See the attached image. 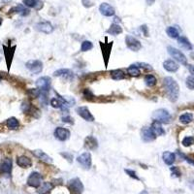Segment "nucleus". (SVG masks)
Instances as JSON below:
<instances>
[{
	"instance_id": "obj_34",
	"label": "nucleus",
	"mask_w": 194,
	"mask_h": 194,
	"mask_svg": "<svg viewBox=\"0 0 194 194\" xmlns=\"http://www.w3.org/2000/svg\"><path fill=\"white\" fill-rule=\"evenodd\" d=\"M181 144L184 147H190L194 144V138L192 136H187L185 137L184 140L181 141Z\"/></svg>"
},
{
	"instance_id": "obj_32",
	"label": "nucleus",
	"mask_w": 194,
	"mask_h": 194,
	"mask_svg": "<svg viewBox=\"0 0 194 194\" xmlns=\"http://www.w3.org/2000/svg\"><path fill=\"white\" fill-rule=\"evenodd\" d=\"M145 84L147 85L149 88H152V87H155V85L156 84V82H157V80L156 78L153 76V75H147L145 77Z\"/></svg>"
},
{
	"instance_id": "obj_39",
	"label": "nucleus",
	"mask_w": 194,
	"mask_h": 194,
	"mask_svg": "<svg viewBox=\"0 0 194 194\" xmlns=\"http://www.w3.org/2000/svg\"><path fill=\"white\" fill-rule=\"evenodd\" d=\"M30 109H31V105H30L29 102L25 101L21 104V111L24 113H28L30 111Z\"/></svg>"
},
{
	"instance_id": "obj_26",
	"label": "nucleus",
	"mask_w": 194,
	"mask_h": 194,
	"mask_svg": "<svg viewBox=\"0 0 194 194\" xmlns=\"http://www.w3.org/2000/svg\"><path fill=\"white\" fill-rule=\"evenodd\" d=\"M53 187H54V185L50 184V182H43L39 187L38 193L39 194H47L53 189Z\"/></svg>"
},
{
	"instance_id": "obj_14",
	"label": "nucleus",
	"mask_w": 194,
	"mask_h": 194,
	"mask_svg": "<svg viewBox=\"0 0 194 194\" xmlns=\"http://www.w3.org/2000/svg\"><path fill=\"white\" fill-rule=\"evenodd\" d=\"M99 11L105 17H113L116 14V11L114 9V7L108 3H102L99 6Z\"/></svg>"
},
{
	"instance_id": "obj_17",
	"label": "nucleus",
	"mask_w": 194,
	"mask_h": 194,
	"mask_svg": "<svg viewBox=\"0 0 194 194\" xmlns=\"http://www.w3.org/2000/svg\"><path fill=\"white\" fill-rule=\"evenodd\" d=\"M163 67L165 70H167L168 72H176L179 69V65L176 61L172 59H167L163 62Z\"/></svg>"
},
{
	"instance_id": "obj_46",
	"label": "nucleus",
	"mask_w": 194,
	"mask_h": 194,
	"mask_svg": "<svg viewBox=\"0 0 194 194\" xmlns=\"http://www.w3.org/2000/svg\"><path fill=\"white\" fill-rule=\"evenodd\" d=\"M180 155L182 156V157H184L185 159V160L188 162V163H189V164H192L193 165V166H194V159L193 158H190V157H186L185 155H181V153H180Z\"/></svg>"
},
{
	"instance_id": "obj_6",
	"label": "nucleus",
	"mask_w": 194,
	"mask_h": 194,
	"mask_svg": "<svg viewBox=\"0 0 194 194\" xmlns=\"http://www.w3.org/2000/svg\"><path fill=\"white\" fill-rule=\"evenodd\" d=\"M27 185L31 187H40L42 185V176L38 172H33L30 174V176L27 179Z\"/></svg>"
},
{
	"instance_id": "obj_28",
	"label": "nucleus",
	"mask_w": 194,
	"mask_h": 194,
	"mask_svg": "<svg viewBox=\"0 0 194 194\" xmlns=\"http://www.w3.org/2000/svg\"><path fill=\"white\" fill-rule=\"evenodd\" d=\"M121 32H122V28L118 24H113L110 26L109 29L107 30L108 34H111V35H114V36H117V35H118V34H121Z\"/></svg>"
},
{
	"instance_id": "obj_47",
	"label": "nucleus",
	"mask_w": 194,
	"mask_h": 194,
	"mask_svg": "<svg viewBox=\"0 0 194 194\" xmlns=\"http://www.w3.org/2000/svg\"><path fill=\"white\" fill-rule=\"evenodd\" d=\"M141 29L144 31V34H145V36H149V34H147V25H143L141 26Z\"/></svg>"
},
{
	"instance_id": "obj_37",
	"label": "nucleus",
	"mask_w": 194,
	"mask_h": 194,
	"mask_svg": "<svg viewBox=\"0 0 194 194\" xmlns=\"http://www.w3.org/2000/svg\"><path fill=\"white\" fill-rule=\"evenodd\" d=\"M185 84L189 89H194V77L189 76L185 80Z\"/></svg>"
},
{
	"instance_id": "obj_8",
	"label": "nucleus",
	"mask_w": 194,
	"mask_h": 194,
	"mask_svg": "<svg viewBox=\"0 0 194 194\" xmlns=\"http://www.w3.org/2000/svg\"><path fill=\"white\" fill-rule=\"evenodd\" d=\"M76 112L80 117L84 119V121H94V117L91 115V113H90V111L88 107H85V106L79 107V108H77Z\"/></svg>"
},
{
	"instance_id": "obj_12",
	"label": "nucleus",
	"mask_w": 194,
	"mask_h": 194,
	"mask_svg": "<svg viewBox=\"0 0 194 194\" xmlns=\"http://www.w3.org/2000/svg\"><path fill=\"white\" fill-rule=\"evenodd\" d=\"M141 135L144 142H151L156 138V136L153 133L151 127H144L141 131Z\"/></svg>"
},
{
	"instance_id": "obj_30",
	"label": "nucleus",
	"mask_w": 194,
	"mask_h": 194,
	"mask_svg": "<svg viewBox=\"0 0 194 194\" xmlns=\"http://www.w3.org/2000/svg\"><path fill=\"white\" fill-rule=\"evenodd\" d=\"M193 121V115L190 113H185L180 117V121L184 124H188Z\"/></svg>"
},
{
	"instance_id": "obj_29",
	"label": "nucleus",
	"mask_w": 194,
	"mask_h": 194,
	"mask_svg": "<svg viewBox=\"0 0 194 194\" xmlns=\"http://www.w3.org/2000/svg\"><path fill=\"white\" fill-rule=\"evenodd\" d=\"M127 73L132 77H138V76H140L141 71L139 69V67L136 64H132L127 68Z\"/></svg>"
},
{
	"instance_id": "obj_42",
	"label": "nucleus",
	"mask_w": 194,
	"mask_h": 194,
	"mask_svg": "<svg viewBox=\"0 0 194 194\" xmlns=\"http://www.w3.org/2000/svg\"><path fill=\"white\" fill-rule=\"evenodd\" d=\"M171 171H172V176L173 177H176V178H179V177H181V171L179 170L178 167H172L171 168Z\"/></svg>"
},
{
	"instance_id": "obj_35",
	"label": "nucleus",
	"mask_w": 194,
	"mask_h": 194,
	"mask_svg": "<svg viewBox=\"0 0 194 194\" xmlns=\"http://www.w3.org/2000/svg\"><path fill=\"white\" fill-rule=\"evenodd\" d=\"M93 48V45L90 41H84L81 46V50L82 52H88Z\"/></svg>"
},
{
	"instance_id": "obj_3",
	"label": "nucleus",
	"mask_w": 194,
	"mask_h": 194,
	"mask_svg": "<svg viewBox=\"0 0 194 194\" xmlns=\"http://www.w3.org/2000/svg\"><path fill=\"white\" fill-rule=\"evenodd\" d=\"M167 50H168V53L169 54L172 56V58L177 60L178 62H180L181 64H184L185 65L187 63V58H186V56L182 54L181 50H179L178 49H176L174 47H171V46H169V47L167 48Z\"/></svg>"
},
{
	"instance_id": "obj_48",
	"label": "nucleus",
	"mask_w": 194,
	"mask_h": 194,
	"mask_svg": "<svg viewBox=\"0 0 194 194\" xmlns=\"http://www.w3.org/2000/svg\"><path fill=\"white\" fill-rule=\"evenodd\" d=\"M187 67H188V70H189L190 74L194 77V65H191V64H190V65H188Z\"/></svg>"
},
{
	"instance_id": "obj_7",
	"label": "nucleus",
	"mask_w": 194,
	"mask_h": 194,
	"mask_svg": "<svg viewBox=\"0 0 194 194\" xmlns=\"http://www.w3.org/2000/svg\"><path fill=\"white\" fill-rule=\"evenodd\" d=\"M37 88L43 92H49L50 88V78L49 77H41L36 81Z\"/></svg>"
},
{
	"instance_id": "obj_16",
	"label": "nucleus",
	"mask_w": 194,
	"mask_h": 194,
	"mask_svg": "<svg viewBox=\"0 0 194 194\" xmlns=\"http://www.w3.org/2000/svg\"><path fill=\"white\" fill-rule=\"evenodd\" d=\"M84 147L90 151H94L98 147V142L93 136H88L84 139Z\"/></svg>"
},
{
	"instance_id": "obj_31",
	"label": "nucleus",
	"mask_w": 194,
	"mask_h": 194,
	"mask_svg": "<svg viewBox=\"0 0 194 194\" xmlns=\"http://www.w3.org/2000/svg\"><path fill=\"white\" fill-rule=\"evenodd\" d=\"M166 33H167V35H168L170 38H173V39L179 38V35H180L179 30L177 29L176 27H174V26H169V27H167Z\"/></svg>"
},
{
	"instance_id": "obj_19",
	"label": "nucleus",
	"mask_w": 194,
	"mask_h": 194,
	"mask_svg": "<svg viewBox=\"0 0 194 194\" xmlns=\"http://www.w3.org/2000/svg\"><path fill=\"white\" fill-rule=\"evenodd\" d=\"M17 164H18L19 166L21 167V168H29L32 165V162H31V159L29 157L21 155L17 159Z\"/></svg>"
},
{
	"instance_id": "obj_11",
	"label": "nucleus",
	"mask_w": 194,
	"mask_h": 194,
	"mask_svg": "<svg viewBox=\"0 0 194 194\" xmlns=\"http://www.w3.org/2000/svg\"><path fill=\"white\" fill-rule=\"evenodd\" d=\"M54 76L55 77H60L62 79L66 80V81H71V80L74 79V73L70 70V69H59V70H56L54 73Z\"/></svg>"
},
{
	"instance_id": "obj_10",
	"label": "nucleus",
	"mask_w": 194,
	"mask_h": 194,
	"mask_svg": "<svg viewBox=\"0 0 194 194\" xmlns=\"http://www.w3.org/2000/svg\"><path fill=\"white\" fill-rule=\"evenodd\" d=\"M77 161L82 165L84 169H89L91 166V155L89 152H84L81 155L78 156Z\"/></svg>"
},
{
	"instance_id": "obj_9",
	"label": "nucleus",
	"mask_w": 194,
	"mask_h": 194,
	"mask_svg": "<svg viewBox=\"0 0 194 194\" xmlns=\"http://www.w3.org/2000/svg\"><path fill=\"white\" fill-rule=\"evenodd\" d=\"M54 137L58 140L64 142V141L69 139L70 131L68 129H66V128H63V127H58V128H55L54 132Z\"/></svg>"
},
{
	"instance_id": "obj_40",
	"label": "nucleus",
	"mask_w": 194,
	"mask_h": 194,
	"mask_svg": "<svg viewBox=\"0 0 194 194\" xmlns=\"http://www.w3.org/2000/svg\"><path fill=\"white\" fill-rule=\"evenodd\" d=\"M84 96L85 97V99H88V100L93 99V97H94L93 93L91 92L90 89H88V88H85L84 90Z\"/></svg>"
},
{
	"instance_id": "obj_51",
	"label": "nucleus",
	"mask_w": 194,
	"mask_h": 194,
	"mask_svg": "<svg viewBox=\"0 0 194 194\" xmlns=\"http://www.w3.org/2000/svg\"><path fill=\"white\" fill-rule=\"evenodd\" d=\"M1 24H2V21H1V20H0V25H1Z\"/></svg>"
},
{
	"instance_id": "obj_13",
	"label": "nucleus",
	"mask_w": 194,
	"mask_h": 194,
	"mask_svg": "<svg viewBox=\"0 0 194 194\" xmlns=\"http://www.w3.org/2000/svg\"><path fill=\"white\" fill-rule=\"evenodd\" d=\"M35 28L40 31V32H43L46 34H50L52 33L54 30V27L53 25L50 24L48 21H41V22H38V24L35 25Z\"/></svg>"
},
{
	"instance_id": "obj_52",
	"label": "nucleus",
	"mask_w": 194,
	"mask_h": 194,
	"mask_svg": "<svg viewBox=\"0 0 194 194\" xmlns=\"http://www.w3.org/2000/svg\"><path fill=\"white\" fill-rule=\"evenodd\" d=\"M0 168H1V165H0Z\"/></svg>"
},
{
	"instance_id": "obj_45",
	"label": "nucleus",
	"mask_w": 194,
	"mask_h": 194,
	"mask_svg": "<svg viewBox=\"0 0 194 194\" xmlns=\"http://www.w3.org/2000/svg\"><path fill=\"white\" fill-rule=\"evenodd\" d=\"M62 121L63 122H66V123H70V124H72V123H74V119L71 118V117H63L62 118Z\"/></svg>"
},
{
	"instance_id": "obj_2",
	"label": "nucleus",
	"mask_w": 194,
	"mask_h": 194,
	"mask_svg": "<svg viewBox=\"0 0 194 194\" xmlns=\"http://www.w3.org/2000/svg\"><path fill=\"white\" fill-rule=\"evenodd\" d=\"M152 118L155 121H157L159 123H165L167 124L171 121V117L170 113L165 110V109H158L155 111V113L152 114Z\"/></svg>"
},
{
	"instance_id": "obj_4",
	"label": "nucleus",
	"mask_w": 194,
	"mask_h": 194,
	"mask_svg": "<svg viewBox=\"0 0 194 194\" xmlns=\"http://www.w3.org/2000/svg\"><path fill=\"white\" fill-rule=\"evenodd\" d=\"M25 66L27 69L33 74H39L43 70V63L37 59H31L29 61H27Z\"/></svg>"
},
{
	"instance_id": "obj_41",
	"label": "nucleus",
	"mask_w": 194,
	"mask_h": 194,
	"mask_svg": "<svg viewBox=\"0 0 194 194\" xmlns=\"http://www.w3.org/2000/svg\"><path fill=\"white\" fill-rule=\"evenodd\" d=\"M125 171V173H126L127 175H129L131 178H133V179H135V180H140L139 179V177L137 176V174H136V172H134V171H132V170H129V169H125L124 170Z\"/></svg>"
},
{
	"instance_id": "obj_15",
	"label": "nucleus",
	"mask_w": 194,
	"mask_h": 194,
	"mask_svg": "<svg viewBox=\"0 0 194 194\" xmlns=\"http://www.w3.org/2000/svg\"><path fill=\"white\" fill-rule=\"evenodd\" d=\"M69 186L70 188L73 190V191H75L76 193H82L84 191V185L82 184V181H80L79 179H73L69 181Z\"/></svg>"
},
{
	"instance_id": "obj_24",
	"label": "nucleus",
	"mask_w": 194,
	"mask_h": 194,
	"mask_svg": "<svg viewBox=\"0 0 194 194\" xmlns=\"http://www.w3.org/2000/svg\"><path fill=\"white\" fill-rule=\"evenodd\" d=\"M178 43H179L180 47L182 48V49H185L186 50H192V46H191L190 42L188 41V40L185 37H179L178 38Z\"/></svg>"
},
{
	"instance_id": "obj_50",
	"label": "nucleus",
	"mask_w": 194,
	"mask_h": 194,
	"mask_svg": "<svg viewBox=\"0 0 194 194\" xmlns=\"http://www.w3.org/2000/svg\"><path fill=\"white\" fill-rule=\"evenodd\" d=\"M140 194H149V193H147V190H143Z\"/></svg>"
},
{
	"instance_id": "obj_21",
	"label": "nucleus",
	"mask_w": 194,
	"mask_h": 194,
	"mask_svg": "<svg viewBox=\"0 0 194 194\" xmlns=\"http://www.w3.org/2000/svg\"><path fill=\"white\" fill-rule=\"evenodd\" d=\"M151 127L153 131V133L155 134V136H162L165 134V131L161 126V123H159L157 121H153Z\"/></svg>"
},
{
	"instance_id": "obj_36",
	"label": "nucleus",
	"mask_w": 194,
	"mask_h": 194,
	"mask_svg": "<svg viewBox=\"0 0 194 194\" xmlns=\"http://www.w3.org/2000/svg\"><path fill=\"white\" fill-rule=\"evenodd\" d=\"M27 94L30 97H33V98H36V97H39L40 95V89L39 88H31L27 90Z\"/></svg>"
},
{
	"instance_id": "obj_38",
	"label": "nucleus",
	"mask_w": 194,
	"mask_h": 194,
	"mask_svg": "<svg viewBox=\"0 0 194 194\" xmlns=\"http://www.w3.org/2000/svg\"><path fill=\"white\" fill-rule=\"evenodd\" d=\"M24 5L26 7L35 8L38 1H37V0H24Z\"/></svg>"
},
{
	"instance_id": "obj_33",
	"label": "nucleus",
	"mask_w": 194,
	"mask_h": 194,
	"mask_svg": "<svg viewBox=\"0 0 194 194\" xmlns=\"http://www.w3.org/2000/svg\"><path fill=\"white\" fill-rule=\"evenodd\" d=\"M6 123H7L8 128H10V129H17V128L19 127V125H20L19 121L16 118H8Z\"/></svg>"
},
{
	"instance_id": "obj_27",
	"label": "nucleus",
	"mask_w": 194,
	"mask_h": 194,
	"mask_svg": "<svg viewBox=\"0 0 194 194\" xmlns=\"http://www.w3.org/2000/svg\"><path fill=\"white\" fill-rule=\"evenodd\" d=\"M111 49H112V43L111 44H104L103 46H102V54H103L104 58H105V65L106 66L108 64V58H109V55H110V53H111Z\"/></svg>"
},
{
	"instance_id": "obj_23",
	"label": "nucleus",
	"mask_w": 194,
	"mask_h": 194,
	"mask_svg": "<svg viewBox=\"0 0 194 194\" xmlns=\"http://www.w3.org/2000/svg\"><path fill=\"white\" fill-rule=\"evenodd\" d=\"M111 74V77L113 80H115V81H121V80L125 79V74L122 70L121 69H116V70H112L110 72Z\"/></svg>"
},
{
	"instance_id": "obj_18",
	"label": "nucleus",
	"mask_w": 194,
	"mask_h": 194,
	"mask_svg": "<svg viewBox=\"0 0 194 194\" xmlns=\"http://www.w3.org/2000/svg\"><path fill=\"white\" fill-rule=\"evenodd\" d=\"M33 155L37 156L40 160H42L46 163H53V158L49 156L47 153H45L43 151L41 150H35V151H33Z\"/></svg>"
},
{
	"instance_id": "obj_20",
	"label": "nucleus",
	"mask_w": 194,
	"mask_h": 194,
	"mask_svg": "<svg viewBox=\"0 0 194 194\" xmlns=\"http://www.w3.org/2000/svg\"><path fill=\"white\" fill-rule=\"evenodd\" d=\"M162 158H163V161L167 165H172L176 160V155L175 153L171 151H165L162 155Z\"/></svg>"
},
{
	"instance_id": "obj_5",
	"label": "nucleus",
	"mask_w": 194,
	"mask_h": 194,
	"mask_svg": "<svg viewBox=\"0 0 194 194\" xmlns=\"http://www.w3.org/2000/svg\"><path fill=\"white\" fill-rule=\"evenodd\" d=\"M125 43H126L127 48L133 50V52H138L142 49V44L140 43L139 40H137L135 37L131 35H127L125 37Z\"/></svg>"
},
{
	"instance_id": "obj_22",
	"label": "nucleus",
	"mask_w": 194,
	"mask_h": 194,
	"mask_svg": "<svg viewBox=\"0 0 194 194\" xmlns=\"http://www.w3.org/2000/svg\"><path fill=\"white\" fill-rule=\"evenodd\" d=\"M0 170H1V172L4 174H10L11 170H12V160L9 158L5 159L3 163L1 164V168H0Z\"/></svg>"
},
{
	"instance_id": "obj_49",
	"label": "nucleus",
	"mask_w": 194,
	"mask_h": 194,
	"mask_svg": "<svg viewBox=\"0 0 194 194\" xmlns=\"http://www.w3.org/2000/svg\"><path fill=\"white\" fill-rule=\"evenodd\" d=\"M155 0H146V2H147V5H152L153 3H155Z\"/></svg>"
},
{
	"instance_id": "obj_43",
	"label": "nucleus",
	"mask_w": 194,
	"mask_h": 194,
	"mask_svg": "<svg viewBox=\"0 0 194 194\" xmlns=\"http://www.w3.org/2000/svg\"><path fill=\"white\" fill-rule=\"evenodd\" d=\"M136 65H139L141 68H144V69L147 70V71H151L152 70V67L150 65V64H147V63H144V62H139V63H136Z\"/></svg>"
},
{
	"instance_id": "obj_25",
	"label": "nucleus",
	"mask_w": 194,
	"mask_h": 194,
	"mask_svg": "<svg viewBox=\"0 0 194 194\" xmlns=\"http://www.w3.org/2000/svg\"><path fill=\"white\" fill-rule=\"evenodd\" d=\"M16 13H18L19 15H21V16H22V17H25V16H28L29 15V9H27L26 7H25V5H22V4H19L18 6L17 7H15L14 9H13Z\"/></svg>"
},
{
	"instance_id": "obj_1",
	"label": "nucleus",
	"mask_w": 194,
	"mask_h": 194,
	"mask_svg": "<svg viewBox=\"0 0 194 194\" xmlns=\"http://www.w3.org/2000/svg\"><path fill=\"white\" fill-rule=\"evenodd\" d=\"M163 84L166 91V95L171 102H176L179 98L180 87L173 78L166 77L163 80Z\"/></svg>"
},
{
	"instance_id": "obj_44",
	"label": "nucleus",
	"mask_w": 194,
	"mask_h": 194,
	"mask_svg": "<svg viewBox=\"0 0 194 194\" xmlns=\"http://www.w3.org/2000/svg\"><path fill=\"white\" fill-rule=\"evenodd\" d=\"M60 155L63 156V157H65L66 159L69 162H72V160H73V155H71V153H68V152H62V153H60Z\"/></svg>"
}]
</instances>
